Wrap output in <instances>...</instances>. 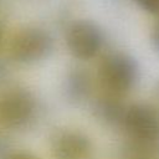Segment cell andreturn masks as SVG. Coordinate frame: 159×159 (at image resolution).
<instances>
[{"instance_id": "cell-1", "label": "cell", "mask_w": 159, "mask_h": 159, "mask_svg": "<svg viewBox=\"0 0 159 159\" xmlns=\"http://www.w3.org/2000/svg\"><path fill=\"white\" fill-rule=\"evenodd\" d=\"M140 68L132 55L123 51L107 53L99 62L97 80L106 93L123 97L129 93L139 81Z\"/></svg>"}, {"instance_id": "cell-2", "label": "cell", "mask_w": 159, "mask_h": 159, "mask_svg": "<svg viewBox=\"0 0 159 159\" xmlns=\"http://www.w3.org/2000/svg\"><path fill=\"white\" fill-rule=\"evenodd\" d=\"M55 40L50 31L40 26H26L16 31L9 43L10 57L22 65H34L51 56Z\"/></svg>"}, {"instance_id": "cell-3", "label": "cell", "mask_w": 159, "mask_h": 159, "mask_svg": "<svg viewBox=\"0 0 159 159\" xmlns=\"http://www.w3.org/2000/svg\"><path fill=\"white\" fill-rule=\"evenodd\" d=\"M39 103L25 87H12L0 96V124L9 129L29 127L36 118Z\"/></svg>"}, {"instance_id": "cell-4", "label": "cell", "mask_w": 159, "mask_h": 159, "mask_svg": "<svg viewBox=\"0 0 159 159\" xmlns=\"http://www.w3.org/2000/svg\"><path fill=\"white\" fill-rule=\"evenodd\" d=\"M65 42L75 58L88 61L102 51L104 32L101 25L92 19H75L66 27Z\"/></svg>"}, {"instance_id": "cell-5", "label": "cell", "mask_w": 159, "mask_h": 159, "mask_svg": "<svg viewBox=\"0 0 159 159\" xmlns=\"http://www.w3.org/2000/svg\"><path fill=\"white\" fill-rule=\"evenodd\" d=\"M122 129L137 144L155 145L159 142V107L145 102L128 104Z\"/></svg>"}, {"instance_id": "cell-6", "label": "cell", "mask_w": 159, "mask_h": 159, "mask_svg": "<svg viewBox=\"0 0 159 159\" xmlns=\"http://www.w3.org/2000/svg\"><path fill=\"white\" fill-rule=\"evenodd\" d=\"M93 150L91 138L78 129L62 128L51 137L53 159H92Z\"/></svg>"}, {"instance_id": "cell-7", "label": "cell", "mask_w": 159, "mask_h": 159, "mask_svg": "<svg viewBox=\"0 0 159 159\" xmlns=\"http://www.w3.org/2000/svg\"><path fill=\"white\" fill-rule=\"evenodd\" d=\"M93 91V77L88 68L73 66L67 70L63 80L65 98L72 104L86 102Z\"/></svg>"}, {"instance_id": "cell-8", "label": "cell", "mask_w": 159, "mask_h": 159, "mask_svg": "<svg viewBox=\"0 0 159 159\" xmlns=\"http://www.w3.org/2000/svg\"><path fill=\"white\" fill-rule=\"evenodd\" d=\"M122 98L123 97L106 92L97 96L92 102L93 117L104 125L122 128L124 114L128 107V104H125Z\"/></svg>"}, {"instance_id": "cell-9", "label": "cell", "mask_w": 159, "mask_h": 159, "mask_svg": "<svg viewBox=\"0 0 159 159\" xmlns=\"http://www.w3.org/2000/svg\"><path fill=\"white\" fill-rule=\"evenodd\" d=\"M142 11L159 17V0H130Z\"/></svg>"}, {"instance_id": "cell-10", "label": "cell", "mask_w": 159, "mask_h": 159, "mask_svg": "<svg viewBox=\"0 0 159 159\" xmlns=\"http://www.w3.org/2000/svg\"><path fill=\"white\" fill-rule=\"evenodd\" d=\"M150 42L153 46V50L159 55V17L157 20V22L154 24L152 32H150Z\"/></svg>"}, {"instance_id": "cell-11", "label": "cell", "mask_w": 159, "mask_h": 159, "mask_svg": "<svg viewBox=\"0 0 159 159\" xmlns=\"http://www.w3.org/2000/svg\"><path fill=\"white\" fill-rule=\"evenodd\" d=\"M12 153L10 152V143L9 140L0 135V159H7Z\"/></svg>"}, {"instance_id": "cell-12", "label": "cell", "mask_w": 159, "mask_h": 159, "mask_svg": "<svg viewBox=\"0 0 159 159\" xmlns=\"http://www.w3.org/2000/svg\"><path fill=\"white\" fill-rule=\"evenodd\" d=\"M7 159H40V158L27 152H16V153H12Z\"/></svg>"}, {"instance_id": "cell-13", "label": "cell", "mask_w": 159, "mask_h": 159, "mask_svg": "<svg viewBox=\"0 0 159 159\" xmlns=\"http://www.w3.org/2000/svg\"><path fill=\"white\" fill-rule=\"evenodd\" d=\"M9 76V67L6 65V62H4L0 58V83H2Z\"/></svg>"}, {"instance_id": "cell-14", "label": "cell", "mask_w": 159, "mask_h": 159, "mask_svg": "<svg viewBox=\"0 0 159 159\" xmlns=\"http://www.w3.org/2000/svg\"><path fill=\"white\" fill-rule=\"evenodd\" d=\"M155 94H157V97L159 98V81L157 82V86H155Z\"/></svg>"}, {"instance_id": "cell-15", "label": "cell", "mask_w": 159, "mask_h": 159, "mask_svg": "<svg viewBox=\"0 0 159 159\" xmlns=\"http://www.w3.org/2000/svg\"><path fill=\"white\" fill-rule=\"evenodd\" d=\"M1 41H2V26L0 22V45H1Z\"/></svg>"}]
</instances>
